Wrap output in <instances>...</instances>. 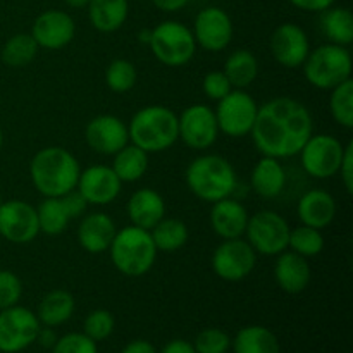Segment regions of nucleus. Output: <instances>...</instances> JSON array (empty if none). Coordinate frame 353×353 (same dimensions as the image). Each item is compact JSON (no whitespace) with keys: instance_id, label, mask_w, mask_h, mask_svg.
I'll list each match as a JSON object with an SVG mask.
<instances>
[{"instance_id":"f257e3e1","label":"nucleus","mask_w":353,"mask_h":353,"mask_svg":"<svg viewBox=\"0 0 353 353\" xmlns=\"http://www.w3.org/2000/svg\"><path fill=\"white\" fill-rule=\"evenodd\" d=\"M314 134V119L302 102L276 97L259 105L250 137L255 148L265 157H295Z\"/></svg>"},{"instance_id":"f03ea898","label":"nucleus","mask_w":353,"mask_h":353,"mask_svg":"<svg viewBox=\"0 0 353 353\" xmlns=\"http://www.w3.org/2000/svg\"><path fill=\"white\" fill-rule=\"evenodd\" d=\"M81 165L78 159L62 147H45L30 162V178L43 196H62L76 188Z\"/></svg>"},{"instance_id":"7ed1b4c3","label":"nucleus","mask_w":353,"mask_h":353,"mask_svg":"<svg viewBox=\"0 0 353 353\" xmlns=\"http://www.w3.org/2000/svg\"><path fill=\"white\" fill-rule=\"evenodd\" d=\"M185 181L190 192L203 202L233 196L238 186V176L233 164L217 154H202L193 159L186 168Z\"/></svg>"},{"instance_id":"20e7f679","label":"nucleus","mask_w":353,"mask_h":353,"mask_svg":"<svg viewBox=\"0 0 353 353\" xmlns=\"http://www.w3.org/2000/svg\"><path fill=\"white\" fill-rule=\"evenodd\" d=\"M130 143L143 152H165L179 140L178 114L165 105H147L134 112L128 124Z\"/></svg>"},{"instance_id":"39448f33","label":"nucleus","mask_w":353,"mask_h":353,"mask_svg":"<svg viewBox=\"0 0 353 353\" xmlns=\"http://www.w3.org/2000/svg\"><path fill=\"white\" fill-rule=\"evenodd\" d=\"M107 252L114 268L128 278H141L150 272L159 254L150 231L133 224L117 231Z\"/></svg>"},{"instance_id":"423d86ee","label":"nucleus","mask_w":353,"mask_h":353,"mask_svg":"<svg viewBox=\"0 0 353 353\" xmlns=\"http://www.w3.org/2000/svg\"><path fill=\"white\" fill-rule=\"evenodd\" d=\"M302 69L310 86L317 90H333L352 78V54L348 47L327 41L310 48Z\"/></svg>"},{"instance_id":"0eeeda50","label":"nucleus","mask_w":353,"mask_h":353,"mask_svg":"<svg viewBox=\"0 0 353 353\" xmlns=\"http://www.w3.org/2000/svg\"><path fill=\"white\" fill-rule=\"evenodd\" d=\"M152 54L161 64L168 68H183L188 64L196 52L192 28L179 21H162L150 30L148 41Z\"/></svg>"},{"instance_id":"6e6552de","label":"nucleus","mask_w":353,"mask_h":353,"mask_svg":"<svg viewBox=\"0 0 353 353\" xmlns=\"http://www.w3.org/2000/svg\"><path fill=\"white\" fill-rule=\"evenodd\" d=\"M290 224L281 214L274 210H259L248 217L245 240L257 255L276 257L288 250Z\"/></svg>"},{"instance_id":"1a4fd4ad","label":"nucleus","mask_w":353,"mask_h":353,"mask_svg":"<svg viewBox=\"0 0 353 353\" xmlns=\"http://www.w3.org/2000/svg\"><path fill=\"white\" fill-rule=\"evenodd\" d=\"M41 324L34 310L14 305L0 310V353H21L37 343Z\"/></svg>"},{"instance_id":"9d476101","label":"nucleus","mask_w":353,"mask_h":353,"mask_svg":"<svg viewBox=\"0 0 353 353\" xmlns=\"http://www.w3.org/2000/svg\"><path fill=\"white\" fill-rule=\"evenodd\" d=\"M259 105L245 90H231L214 109L219 133L230 138L248 137L257 117Z\"/></svg>"},{"instance_id":"9b49d317","label":"nucleus","mask_w":353,"mask_h":353,"mask_svg":"<svg viewBox=\"0 0 353 353\" xmlns=\"http://www.w3.org/2000/svg\"><path fill=\"white\" fill-rule=\"evenodd\" d=\"M345 145L333 134H312L300 150L302 168L310 178L330 179L338 174Z\"/></svg>"},{"instance_id":"f8f14e48","label":"nucleus","mask_w":353,"mask_h":353,"mask_svg":"<svg viewBox=\"0 0 353 353\" xmlns=\"http://www.w3.org/2000/svg\"><path fill=\"white\" fill-rule=\"evenodd\" d=\"M210 264L217 278L228 283H238L254 272L257 254L245 238L223 240V243L214 250Z\"/></svg>"},{"instance_id":"ddd939ff","label":"nucleus","mask_w":353,"mask_h":353,"mask_svg":"<svg viewBox=\"0 0 353 353\" xmlns=\"http://www.w3.org/2000/svg\"><path fill=\"white\" fill-rule=\"evenodd\" d=\"M179 140L192 150L203 152L212 147L219 138L216 112L205 103L188 105L178 116Z\"/></svg>"},{"instance_id":"4468645a","label":"nucleus","mask_w":353,"mask_h":353,"mask_svg":"<svg viewBox=\"0 0 353 353\" xmlns=\"http://www.w3.org/2000/svg\"><path fill=\"white\" fill-rule=\"evenodd\" d=\"M40 234L37 207L12 199L0 205V236L14 245L31 243Z\"/></svg>"},{"instance_id":"2eb2a0df","label":"nucleus","mask_w":353,"mask_h":353,"mask_svg":"<svg viewBox=\"0 0 353 353\" xmlns=\"http://www.w3.org/2000/svg\"><path fill=\"white\" fill-rule=\"evenodd\" d=\"M192 33L196 47L205 52H223L233 40L234 26L226 10L209 6L196 14Z\"/></svg>"},{"instance_id":"dca6fc26","label":"nucleus","mask_w":353,"mask_h":353,"mask_svg":"<svg viewBox=\"0 0 353 353\" xmlns=\"http://www.w3.org/2000/svg\"><path fill=\"white\" fill-rule=\"evenodd\" d=\"M269 48L279 65L286 69H299L310 52V40L305 30L295 23H283L272 31Z\"/></svg>"},{"instance_id":"f3484780","label":"nucleus","mask_w":353,"mask_h":353,"mask_svg":"<svg viewBox=\"0 0 353 353\" xmlns=\"http://www.w3.org/2000/svg\"><path fill=\"white\" fill-rule=\"evenodd\" d=\"M30 34L40 48L61 50L74 40L76 23L71 14L59 9H48L34 19Z\"/></svg>"},{"instance_id":"a211bd4d","label":"nucleus","mask_w":353,"mask_h":353,"mask_svg":"<svg viewBox=\"0 0 353 353\" xmlns=\"http://www.w3.org/2000/svg\"><path fill=\"white\" fill-rule=\"evenodd\" d=\"M85 140L97 154L114 155L130 143L128 124L114 114H100L86 124Z\"/></svg>"},{"instance_id":"6ab92c4d","label":"nucleus","mask_w":353,"mask_h":353,"mask_svg":"<svg viewBox=\"0 0 353 353\" xmlns=\"http://www.w3.org/2000/svg\"><path fill=\"white\" fill-rule=\"evenodd\" d=\"M76 190L88 205H109L119 196L123 181L109 165H90L79 174Z\"/></svg>"},{"instance_id":"aec40b11","label":"nucleus","mask_w":353,"mask_h":353,"mask_svg":"<svg viewBox=\"0 0 353 353\" xmlns=\"http://www.w3.org/2000/svg\"><path fill=\"white\" fill-rule=\"evenodd\" d=\"M248 217H250V214L245 209L243 203L238 202L233 196L214 202L209 214L210 228L221 240L243 238Z\"/></svg>"},{"instance_id":"412c9836","label":"nucleus","mask_w":353,"mask_h":353,"mask_svg":"<svg viewBox=\"0 0 353 353\" xmlns=\"http://www.w3.org/2000/svg\"><path fill=\"white\" fill-rule=\"evenodd\" d=\"M117 233L116 223L105 212H86L78 226V243L88 254H103L109 250Z\"/></svg>"},{"instance_id":"4be33fe9","label":"nucleus","mask_w":353,"mask_h":353,"mask_svg":"<svg viewBox=\"0 0 353 353\" xmlns=\"http://www.w3.org/2000/svg\"><path fill=\"white\" fill-rule=\"evenodd\" d=\"M274 279L279 288L290 295H299L309 288L312 281V269L309 259L295 254L292 250H285L276 255Z\"/></svg>"},{"instance_id":"5701e85b","label":"nucleus","mask_w":353,"mask_h":353,"mask_svg":"<svg viewBox=\"0 0 353 353\" xmlns=\"http://www.w3.org/2000/svg\"><path fill=\"white\" fill-rule=\"evenodd\" d=\"M336 200L323 188H312L300 196L296 203V214L300 223L323 231L336 217Z\"/></svg>"},{"instance_id":"b1692460","label":"nucleus","mask_w":353,"mask_h":353,"mask_svg":"<svg viewBox=\"0 0 353 353\" xmlns=\"http://www.w3.org/2000/svg\"><path fill=\"white\" fill-rule=\"evenodd\" d=\"M126 212L133 226L150 231L165 217V202L157 190L140 188L128 200Z\"/></svg>"},{"instance_id":"393cba45","label":"nucleus","mask_w":353,"mask_h":353,"mask_svg":"<svg viewBox=\"0 0 353 353\" xmlns=\"http://www.w3.org/2000/svg\"><path fill=\"white\" fill-rule=\"evenodd\" d=\"M250 185L252 190L261 199H278L286 185V171L283 168L281 161L262 155L257 164L254 165V169H252Z\"/></svg>"},{"instance_id":"a878e982","label":"nucleus","mask_w":353,"mask_h":353,"mask_svg":"<svg viewBox=\"0 0 353 353\" xmlns=\"http://www.w3.org/2000/svg\"><path fill=\"white\" fill-rule=\"evenodd\" d=\"M130 14L128 0H90L88 19L100 33H114L124 26Z\"/></svg>"},{"instance_id":"bb28decb","label":"nucleus","mask_w":353,"mask_h":353,"mask_svg":"<svg viewBox=\"0 0 353 353\" xmlns=\"http://www.w3.org/2000/svg\"><path fill=\"white\" fill-rule=\"evenodd\" d=\"M76 310V300L65 290H52L40 300L37 317L41 326L59 327L68 323Z\"/></svg>"},{"instance_id":"cd10ccee","label":"nucleus","mask_w":353,"mask_h":353,"mask_svg":"<svg viewBox=\"0 0 353 353\" xmlns=\"http://www.w3.org/2000/svg\"><path fill=\"white\" fill-rule=\"evenodd\" d=\"M233 353H281L278 336L261 324L245 326L231 338Z\"/></svg>"},{"instance_id":"c85d7f7f","label":"nucleus","mask_w":353,"mask_h":353,"mask_svg":"<svg viewBox=\"0 0 353 353\" xmlns=\"http://www.w3.org/2000/svg\"><path fill=\"white\" fill-rule=\"evenodd\" d=\"M110 168L123 183H137L147 174L148 154L138 148L137 145L128 143L117 154H114Z\"/></svg>"},{"instance_id":"c756f323","label":"nucleus","mask_w":353,"mask_h":353,"mask_svg":"<svg viewBox=\"0 0 353 353\" xmlns=\"http://www.w3.org/2000/svg\"><path fill=\"white\" fill-rule=\"evenodd\" d=\"M234 90H245L257 79L259 61L247 48H238L226 59L223 68Z\"/></svg>"},{"instance_id":"7c9ffc66","label":"nucleus","mask_w":353,"mask_h":353,"mask_svg":"<svg viewBox=\"0 0 353 353\" xmlns=\"http://www.w3.org/2000/svg\"><path fill=\"white\" fill-rule=\"evenodd\" d=\"M321 14V31L327 41L348 47L353 41V16L350 9L333 6Z\"/></svg>"},{"instance_id":"2f4dec72","label":"nucleus","mask_w":353,"mask_h":353,"mask_svg":"<svg viewBox=\"0 0 353 353\" xmlns=\"http://www.w3.org/2000/svg\"><path fill=\"white\" fill-rule=\"evenodd\" d=\"M152 240L159 252H178L188 243L190 231L188 226L181 219L176 217H164L161 223L155 224L150 230Z\"/></svg>"},{"instance_id":"473e14b6","label":"nucleus","mask_w":353,"mask_h":353,"mask_svg":"<svg viewBox=\"0 0 353 353\" xmlns=\"http://www.w3.org/2000/svg\"><path fill=\"white\" fill-rule=\"evenodd\" d=\"M38 226L40 233L48 234V236H59L68 230L71 217L62 203L61 196H43L40 205L37 207Z\"/></svg>"},{"instance_id":"72a5a7b5","label":"nucleus","mask_w":353,"mask_h":353,"mask_svg":"<svg viewBox=\"0 0 353 353\" xmlns=\"http://www.w3.org/2000/svg\"><path fill=\"white\" fill-rule=\"evenodd\" d=\"M40 47L33 40L30 33H17L12 34L9 40L3 43L0 57L7 68H26L37 59Z\"/></svg>"},{"instance_id":"f704fd0d","label":"nucleus","mask_w":353,"mask_h":353,"mask_svg":"<svg viewBox=\"0 0 353 353\" xmlns=\"http://www.w3.org/2000/svg\"><path fill=\"white\" fill-rule=\"evenodd\" d=\"M324 247H326V240H324L321 230L305 226V224H300V226L290 230L288 250L305 259H312L317 257L324 250Z\"/></svg>"},{"instance_id":"c9c22d12","label":"nucleus","mask_w":353,"mask_h":353,"mask_svg":"<svg viewBox=\"0 0 353 353\" xmlns=\"http://www.w3.org/2000/svg\"><path fill=\"white\" fill-rule=\"evenodd\" d=\"M330 112L338 126L345 130L353 128V79H347L341 85L330 90Z\"/></svg>"},{"instance_id":"e433bc0d","label":"nucleus","mask_w":353,"mask_h":353,"mask_svg":"<svg viewBox=\"0 0 353 353\" xmlns=\"http://www.w3.org/2000/svg\"><path fill=\"white\" fill-rule=\"evenodd\" d=\"M137 79V68L128 59H114L105 69V85L114 93H126L133 90Z\"/></svg>"},{"instance_id":"4c0bfd02","label":"nucleus","mask_w":353,"mask_h":353,"mask_svg":"<svg viewBox=\"0 0 353 353\" xmlns=\"http://www.w3.org/2000/svg\"><path fill=\"white\" fill-rule=\"evenodd\" d=\"M114 330H116V319H114L112 312L105 309L92 310L83 321V333L97 343L109 340Z\"/></svg>"},{"instance_id":"58836bf2","label":"nucleus","mask_w":353,"mask_h":353,"mask_svg":"<svg viewBox=\"0 0 353 353\" xmlns=\"http://www.w3.org/2000/svg\"><path fill=\"white\" fill-rule=\"evenodd\" d=\"M196 353H228L231 350V336L221 327H207L192 341Z\"/></svg>"},{"instance_id":"ea45409f","label":"nucleus","mask_w":353,"mask_h":353,"mask_svg":"<svg viewBox=\"0 0 353 353\" xmlns=\"http://www.w3.org/2000/svg\"><path fill=\"white\" fill-rule=\"evenodd\" d=\"M23 281L16 272L0 269V310L17 305L23 299Z\"/></svg>"},{"instance_id":"a19ab883","label":"nucleus","mask_w":353,"mask_h":353,"mask_svg":"<svg viewBox=\"0 0 353 353\" xmlns=\"http://www.w3.org/2000/svg\"><path fill=\"white\" fill-rule=\"evenodd\" d=\"M50 353H99V343L85 333H65L57 338Z\"/></svg>"},{"instance_id":"79ce46f5","label":"nucleus","mask_w":353,"mask_h":353,"mask_svg":"<svg viewBox=\"0 0 353 353\" xmlns=\"http://www.w3.org/2000/svg\"><path fill=\"white\" fill-rule=\"evenodd\" d=\"M202 88L203 93L207 95V99L214 100V102H219L221 99L228 95L231 90H234L231 86L230 79L224 74V71H209L202 79Z\"/></svg>"},{"instance_id":"37998d69","label":"nucleus","mask_w":353,"mask_h":353,"mask_svg":"<svg viewBox=\"0 0 353 353\" xmlns=\"http://www.w3.org/2000/svg\"><path fill=\"white\" fill-rule=\"evenodd\" d=\"M340 176L341 183H343V188L347 190L348 195L353 193V141L345 143V152L343 159H341L340 169H338V174Z\"/></svg>"},{"instance_id":"c03bdc74","label":"nucleus","mask_w":353,"mask_h":353,"mask_svg":"<svg viewBox=\"0 0 353 353\" xmlns=\"http://www.w3.org/2000/svg\"><path fill=\"white\" fill-rule=\"evenodd\" d=\"M62 203H64L65 210H68L69 217L71 219H76V217H83L86 214V209H88V202L85 200V196L78 192V190H71L69 193L61 196Z\"/></svg>"},{"instance_id":"a18cd8bd","label":"nucleus","mask_w":353,"mask_h":353,"mask_svg":"<svg viewBox=\"0 0 353 353\" xmlns=\"http://www.w3.org/2000/svg\"><path fill=\"white\" fill-rule=\"evenodd\" d=\"M288 2L303 12H324L333 7L336 0H288Z\"/></svg>"},{"instance_id":"49530a36","label":"nucleus","mask_w":353,"mask_h":353,"mask_svg":"<svg viewBox=\"0 0 353 353\" xmlns=\"http://www.w3.org/2000/svg\"><path fill=\"white\" fill-rule=\"evenodd\" d=\"M157 353H196L193 348V343L188 340H183V338H176V340L168 341L161 350Z\"/></svg>"},{"instance_id":"de8ad7c7","label":"nucleus","mask_w":353,"mask_h":353,"mask_svg":"<svg viewBox=\"0 0 353 353\" xmlns=\"http://www.w3.org/2000/svg\"><path fill=\"white\" fill-rule=\"evenodd\" d=\"M57 338L59 336H57V333H55V327L41 326L40 331H38L37 343L40 345L41 348H45V350H52V347L55 345Z\"/></svg>"},{"instance_id":"09e8293b","label":"nucleus","mask_w":353,"mask_h":353,"mask_svg":"<svg viewBox=\"0 0 353 353\" xmlns=\"http://www.w3.org/2000/svg\"><path fill=\"white\" fill-rule=\"evenodd\" d=\"M119 353H157V348L147 340H133L124 345V348Z\"/></svg>"},{"instance_id":"8fccbe9b","label":"nucleus","mask_w":353,"mask_h":353,"mask_svg":"<svg viewBox=\"0 0 353 353\" xmlns=\"http://www.w3.org/2000/svg\"><path fill=\"white\" fill-rule=\"evenodd\" d=\"M152 2H154V6L157 7L159 10L171 14L179 12L181 9H185L190 3V0H152Z\"/></svg>"},{"instance_id":"3c124183","label":"nucleus","mask_w":353,"mask_h":353,"mask_svg":"<svg viewBox=\"0 0 353 353\" xmlns=\"http://www.w3.org/2000/svg\"><path fill=\"white\" fill-rule=\"evenodd\" d=\"M64 2L72 9H85V7H88L90 0H64Z\"/></svg>"},{"instance_id":"603ef678","label":"nucleus","mask_w":353,"mask_h":353,"mask_svg":"<svg viewBox=\"0 0 353 353\" xmlns=\"http://www.w3.org/2000/svg\"><path fill=\"white\" fill-rule=\"evenodd\" d=\"M140 41L141 43H147L148 45V41H150V30H143L140 33Z\"/></svg>"},{"instance_id":"864d4df0","label":"nucleus","mask_w":353,"mask_h":353,"mask_svg":"<svg viewBox=\"0 0 353 353\" xmlns=\"http://www.w3.org/2000/svg\"><path fill=\"white\" fill-rule=\"evenodd\" d=\"M3 145V131H2V126H0V148H2Z\"/></svg>"},{"instance_id":"5fc2aeb1","label":"nucleus","mask_w":353,"mask_h":353,"mask_svg":"<svg viewBox=\"0 0 353 353\" xmlns=\"http://www.w3.org/2000/svg\"><path fill=\"white\" fill-rule=\"evenodd\" d=\"M2 202H3V200H2V196H0V205H2Z\"/></svg>"}]
</instances>
